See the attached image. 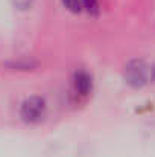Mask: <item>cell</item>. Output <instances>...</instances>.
<instances>
[{
  "label": "cell",
  "instance_id": "1",
  "mask_svg": "<svg viewBox=\"0 0 155 157\" xmlns=\"http://www.w3.org/2000/svg\"><path fill=\"white\" fill-rule=\"evenodd\" d=\"M125 81L131 87H145L155 79V67L145 59H132L125 67Z\"/></svg>",
  "mask_w": 155,
  "mask_h": 157
},
{
  "label": "cell",
  "instance_id": "2",
  "mask_svg": "<svg viewBox=\"0 0 155 157\" xmlns=\"http://www.w3.org/2000/svg\"><path fill=\"white\" fill-rule=\"evenodd\" d=\"M46 113V101L41 96H31L28 98L20 110V116L28 124H35L43 119Z\"/></svg>",
  "mask_w": 155,
  "mask_h": 157
},
{
  "label": "cell",
  "instance_id": "3",
  "mask_svg": "<svg viewBox=\"0 0 155 157\" xmlns=\"http://www.w3.org/2000/svg\"><path fill=\"white\" fill-rule=\"evenodd\" d=\"M73 87H75V92L79 96H87L91 92V87H93L91 76L85 70L76 72L75 73V78H73Z\"/></svg>",
  "mask_w": 155,
  "mask_h": 157
},
{
  "label": "cell",
  "instance_id": "4",
  "mask_svg": "<svg viewBox=\"0 0 155 157\" xmlns=\"http://www.w3.org/2000/svg\"><path fill=\"white\" fill-rule=\"evenodd\" d=\"M82 6L91 15H98V12H99V3H98V0H82Z\"/></svg>",
  "mask_w": 155,
  "mask_h": 157
},
{
  "label": "cell",
  "instance_id": "5",
  "mask_svg": "<svg viewBox=\"0 0 155 157\" xmlns=\"http://www.w3.org/2000/svg\"><path fill=\"white\" fill-rule=\"evenodd\" d=\"M65 8L72 12H81L82 9V0H62Z\"/></svg>",
  "mask_w": 155,
  "mask_h": 157
},
{
  "label": "cell",
  "instance_id": "6",
  "mask_svg": "<svg viewBox=\"0 0 155 157\" xmlns=\"http://www.w3.org/2000/svg\"><path fill=\"white\" fill-rule=\"evenodd\" d=\"M32 2L34 0H12V5L20 11H28L32 6Z\"/></svg>",
  "mask_w": 155,
  "mask_h": 157
}]
</instances>
